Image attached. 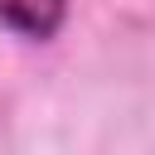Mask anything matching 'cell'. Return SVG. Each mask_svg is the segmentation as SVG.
Listing matches in <instances>:
<instances>
[{
	"instance_id": "6da1fadb",
	"label": "cell",
	"mask_w": 155,
	"mask_h": 155,
	"mask_svg": "<svg viewBox=\"0 0 155 155\" xmlns=\"http://www.w3.org/2000/svg\"><path fill=\"white\" fill-rule=\"evenodd\" d=\"M68 19V0H0V24L24 39H53Z\"/></svg>"
}]
</instances>
